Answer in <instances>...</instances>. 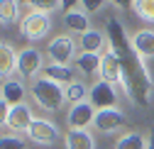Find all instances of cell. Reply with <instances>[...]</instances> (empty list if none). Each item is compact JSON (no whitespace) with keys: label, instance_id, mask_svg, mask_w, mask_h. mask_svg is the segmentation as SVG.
Here are the masks:
<instances>
[{"label":"cell","instance_id":"obj_1","mask_svg":"<svg viewBox=\"0 0 154 149\" xmlns=\"http://www.w3.org/2000/svg\"><path fill=\"white\" fill-rule=\"evenodd\" d=\"M105 37H108V47L115 56L120 59V66H122V86H125V93L130 96L132 103L137 105H147L149 103V96H152V76L147 73V66L144 61L134 54L132 49V42L125 37V27L118 17H108L105 22Z\"/></svg>","mask_w":154,"mask_h":149},{"label":"cell","instance_id":"obj_2","mask_svg":"<svg viewBox=\"0 0 154 149\" xmlns=\"http://www.w3.org/2000/svg\"><path fill=\"white\" fill-rule=\"evenodd\" d=\"M29 93H32V98L37 100V105L44 108V110H49V113L61 110V105H64V100H66L61 86L54 83V81H49V78H44V76H42V78H34Z\"/></svg>","mask_w":154,"mask_h":149},{"label":"cell","instance_id":"obj_3","mask_svg":"<svg viewBox=\"0 0 154 149\" xmlns=\"http://www.w3.org/2000/svg\"><path fill=\"white\" fill-rule=\"evenodd\" d=\"M49 29H51L49 15H47V12H39V10L25 15V20L20 22V34L27 37V39H32V42L44 39V37L49 34Z\"/></svg>","mask_w":154,"mask_h":149},{"label":"cell","instance_id":"obj_4","mask_svg":"<svg viewBox=\"0 0 154 149\" xmlns=\"http://www.w3.org/2000/svg\"><path fill=\"white\" fill-rule=\"evenodd\" d=\"M47 54H49L51 64L69 66V61H73V59H76V42L71 39L69 34H59V37H54V39L49 42Z\"/></svg>","mask_w":154,"mask_h":149},{"label":"cell","instance_id":"obj_5","mask_svg":"<svg viewBox=\"0 0 154 149\" xmlns=\"http://www.w3.org/2000/svg\"><path fill=\"white\" fill-rule=\"evenodd\" d=\"M27 137L34 142V144H42V147H51L56 139H59V129L51 120H34L32 127L27 129Z\"/></svg>","mask_w":154,"mask_h":149},{"label":"cell","instance_id":"obj_6","mask_svg":"<svg viewBox=\"0 0 154 149\" xmlns=\"http://www.w3.org/2000/svg\"><path fill=\"white\" fill-rule=\"evenodd\" d=\"M91 105L93 108H100V110H108V108H115L118 105V93H115L112 83L108 81H95L91 86Z\"/></svg>","mask_w":154,"mask_h":149},{"label":"cell","instance_id":"obj_7","mask_svg":"<svg viewBox=\"0 0 154 149\" xmlns=\"http://www.w3.org/2000/svg\"><path fill=\"white\" fill-rule=\"evenodd\" d=\"M93 125H95V129H100V132L110 135V132H115V129H120V127L125 125V113H122V110H118V108L98 110V113H95Z\"/></svg>","mask_w":154,"mask_h":149},{"label":"cell","instance_id":"obj_8","mask_svg":"<svg viewBox=\"0 0 154 149\" xmlns=\"http://www.w3.org/2000/svg\"><path fill=\"white\" fill-rule=\"evenodd\" d=\"M37 71H42V54L34 47H25L22 51H17V73L22 76H34Z\"/></svg>","mask_w":154,"mask_h":149},{"label":"cell","instance_id":"obj_9","mask_svg":"<svg viewBox=\"0 0 154 149\" xmlns=\"http://www.w3.org/2000/svg\"><path fill=\"white\" fill-rule=\"evenodd\" d=\"M95 110L91 103H79V105H71L69 115H66V122L71 129H86L93 120H95Z\"/></svg>","mask_w":154,"mask_h":149},{"label":"cell","instance_id":"obj_10","mask_svg":"<svg viewBox=\"0 0 154 149\" xmlns=\"http://www.w3.org/2000/svg\"><path fill=\"white\" fill-rule=\"evenodd\" d=\"M34 117H32V110L27 103H20V105H10V117H8V127L12 132H27L32 127Z\"/></svg>","mask_w":154,"mask_h":149},{"label":"cell","instance_id":"obj_11","mask_svg":"<svg viewBox=\"0 0 154 149\" xmlns=\"http://www.w3.org/2000/svg\"><path fill=\"white\" fill-rule=\"evenodd\" d=\"M100 81L122 83V66H120V59L112 51H105L100 56Z\"/></svg>","mask_w":154,"mask_h":149},{"label":"cell","instance_id":"obj_12","mask_svg":"<svg viewBox=\"0 0 154 149\" xmlns=\"http://www.w3.org/2000/svg\"><path fill=\"white\" fill-rule=\"evenodd\" d=\"M132 49H134V54L144 61V59H149V56H154V32L152 29H140V32H134V37H132Z\"/></svg>","mask_w":154,"mask_h":149},{"label":"cell","instance_id":"obj_13","mask_svg":"<svg viewBox=\"0 0 154 149\" xmlns=\"http://www.w3.org/2000/svg\"><path fill=\"white\" fill-rule=\"evenodd\" d=\"M105 44H108V37L103 32H98V29H88L86 34H81V49H83V54H98V56H100V51L105 49Z\"/></svg>","mask_w":154,"mask_h":149},{"label":"cell","instance_id":"obj_14","mask_svg":"<svg viewBox=\"0 0 154 149\" xmlns=\"http://www.w3.org/2000/svg\"><path fill=\"white\" fill-rule=\"evenodd\" d=\"M66 149H95V139L88 129H69L66 132Z\"/></svg>","mask_w":154,"mask_h":149},{"label":"cell","instance_id":"obj_15","mask_svg":"<svg viewBox=\"0 0 154 149\" xmlns=\"http://www.w3.org/2000/svg\"><path fill=\"white\" fill-rule=\"evenodd\" d=\"M12 71H17V54L8 42H0V78H8Z\"/></svg>","mask_w":154,"mask_h":149},{"label":"cell","instance_id":"obj_16","mask_svg":"<svg viewBox=\"0 0 154 149\" xmlns=\"http://www.w3.org/2000/svg\"><path fill=\"white\" fill-rule=\"evenodd\" d=\"M3 100L8 105H20L25 103V83L22 81H5L3 83Z\"/></svg>","mask_w":154,"mask_h":149},{"label":"cell","instance_id":"obj_17","mask_svg":"<svg viewBox=\"0 0 154 149\" xmlns=\"http://www.w3.org/2000/svg\"><path fill=\"white\" fill-rule=\"evenodd\" d=\"M44 78H49V81H54V83H73V68H69V66H61V64H49V66H44Z\"/></svg>","mask_w":154,"mask_h":149},{"label":"cell","instance_id":"obj_18","mask_svg":"<svg viewBox=\"0 0 154 149\" xmlns=\"http://www.w3.org/2000/svg\"><path fill=\"white\" fill-rule=\"evenodd\" d=\"M64 25H66V29H71V32H81V34H86L91 27H88V17H86V12H81L79 8H73V10H69L66 15H64Z\"/></svg>","mask_w":154,"mask_h":149},{"label":"cell","instance_id":"obj_19","mask_svg":"<svg viewBox=\"0 0 154 149\" xmlns=\"http://www.w3.org/2000/svg\"><path fill=\"white\" fill-rule=\"evenodd\" d=\"M115 149H149V142L140 132H127L115 142Z\"/></svg>","mask_w":154,"mask_h":149},{"label":"cell","instance_id":"obj_20","mask_svg":"<svg viewBox=\"0 0 154 149\" xmlns=\"http://www.w3.org/2000/svg\"><path fill=\"white\" fill-rule=\"evenodd\" d=\"M76 71H81V73H100V56L98 54H81V56H76Z\"/></svg>","mask_w":154,"mask_h":149},{"label":"cell","instance_id":"obj_21","mask_svg":"<svg viewBox=\"0 0 154 149\" xmlns=\"http://www.w3.org/2000/svg\"><path fill=\"white\" fill-rule=\"evenodd\" d=\"M86 93H91V88H86L81 81H73V83H69V86L64 88V96H66V100H69V103H73V105L86 103Z\"/></svg>","mask_w":154,"mask_h":149},{"label":"cell","instance_id":"obj_22","mask_svg":"<svg viewBox=\"0 0 154 149\" xmlns=\"http://www.w3.org/2000/svg\"><path fill=\"white\" fill-rule=\"evenodd\" d=\"M17 12H20V3H15V0H0V22L3 25H12L17 20Z\"/></svg>","mask_w":154,"mask_h":149},{"label":"cell","instance_id":"obj_23","mask_svg":"<svg viewBox=\"0 0 154 149\" xmlns=\"http://www.w3.org/2000/svg\"><path fill=\"white\" fill-rule=\"evenodd\" d=\"M132 10H134L137 17H142V20L154 22V0H134V3H132Z\"/></svg>","mask_w":154,"mask_h":149},{"label":"cell","instance_id":"obj_24","mask_svg":"<svg viewBox=\"0 0 154 149\" xmlns=\"http://www.w3.org/2000/svg\"><path fill=\"white\" fill-rule=\"evenodd\" d=\"M32 8L39 10V12H51V10H61L64 3H59V0H34Z\"/></svg>","mask_w":154,"mask_h":149},{"label":"cell","instance_id":"obj_25","mask_svg":"<svg viewBox=\"0 0 154 149\" xmlns=\"http://www.w3.org/2000/svg\"><path fill=\"white\" fill-rule=\"evenodd\" d=\"M0 149H27L25 142L15 135H3L0 137Z\"/></svg>","mask_w":154,"mask_h":149},{"label":"cell","instance_id":"obj_26","mask_svg":"<svg viewBox=\"0 0 154 149\" xmlns=\"http://www.w3.org/2000/svg\"><path fill=\"white\" fill-rule=\"evenodd\" d=\"M76 8H79L81 12H95V10L103 8V3H100V0H83V3H79Z\"/></svg>","mask_w":154,"mask_h":149},{"label":"cell","instance_id":"obj_27","mask_svg":"<svg viewBox=\"0 0 154 149\" xmlns=\"http://www.w3.org/2000/svg\"><path fill=\"white\" fill-rule=\"evenodd\" d=\"M8 117H10V105L5 100H0V127L8 125Z\"/></svg>","mask_w":154,"mask_h":149},{"label":"cell","instance_id":"obj_28","mask_svg":"<svg viewBox=\"0 0 154 149\" xmlns=\"http://www.w3.org/2000/svg\"><path fill=\"white\" fill-rule=\"evenodd\" d=\"M149 149H154V129H152V135H149Z\"/></svg>","mask_w":154,"mask_h":149},{"label":"cell","instance_id":"obj_29","mask_svg":"<svg viewBox=\"0 0 154 149\" xmlns=\"http://www.w3.org/2000/svg\"><path fill=\"white\" fill-rule=\"evenodd\" d=\"M0 100H3V90H0Z\"/></svg>","mask_w":154,"mask_h":149},{"label":"cell","instance_id":"obj_30","mask_svg":"<svg viewBox=\"0 0 154 149\" xmlns=\"http://www.w3.org/2000/svg\"><path fill=\"white\" fill-rule=\"evenodd\" d=\"M0 83H3V78H0ZM0 88H3V86H0Z\"/></svg>","mask_w":154,"mask_h":149}]
</instances>
